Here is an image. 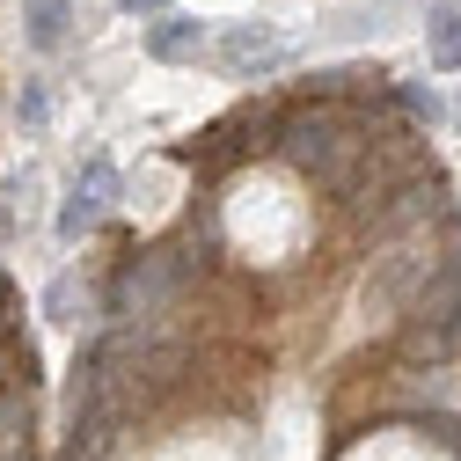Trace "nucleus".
Segmentation results:
<instances>
[{
	"label": "nucleus",
	"instance_id": "f257e3e1",
	"mask_svg": "<svg viewBox=\"0 0 461 461\" xmlns=\"http://www.w3.org/2000/svg\"><path fill=\"white\" fill-rule=\"evenodd\" d=\"M359 227H366V242H395V235H425V227H454V184H447V168L439 161H418V168H402L395 184L352 198Z\"/></svg>",
	"mask_w": 461,
	"mask_h": 461
},
{
	"label": "nucleus",
	"instance_id": "f03ea898",
	"mask_svg": "<svg viewBox=\"0 0 461 461\" xmlns=\"http://www.w3.org/2000/svg\"><path fill=\"white\" fill-rule=\"evenodd\" d=\"M184 294V257L176 249H132L118 257V271L103 278V322H132L147 330L154 315H168Z\"/></svg>",
	"mask_w": 461,
	"mask_h": 461
},
{
	"label": "nucleus",
	"instance_id": "7ed1b4c3",
	"mask_svg": "<svg viewBox=\"0 0 461 461\" xmlns=\"http://www.w3.org/2000/svg\"><path fill=\"white\" fill-rule=\"evenodd\" d=\"M395 359H402V366H432V374L461 359V264H454V271H439L425 294L402 308Z\"/></svg>",
	"mask_w": 461,
	"mask_h": 461
},
{
	"label": "nucleus",
	"instance_id": "20e7f679",
	"mask_svg": "<svg viewBox=\"0 0 461 461\" xmlns=\"http://www.w3.org/2000/svg\"><path fill=\"white\" fill-rule=\"evenodd\" d=\"M220 59H227L235 81H271V74L294 67V37L271 30V23H235V30L220 37Z\"/></svg>",
	"mask_w": 461,
	"mask_h": 461
},
{
	"label": "nucleus",
	"instance_id": "39448f33",
	"mask_svg": "<svg viewBox=\"0 0 461 461\" xmlns=\"http://www.w3.org/2000/svg\"><path fill=\"white\" fill-rule=\"evenodd\" d=\"M110 205H118V168H110L103 154H88V168L74 176V198L59 205V242H81V235H95Z\"/></svg>",
	"mask_w": 461,
	"mask_h": 461
},
{
	"label": "nucleus",
	"instance_id": "423d86ee",
	"mask_svg": "<svg viewBox=\"0 0 461 461\" xmlns=\"http://www.w3.org/2000/svg\"><path fill=\"white\" fill-rule=\"evenodd\" d=\"M147 51H154L161 67H184V59H198V51H205V23L161 15V23H147Z\"/></svg>",
	"mask_w": 461,
	"mask_h": 461
},
{
	"label": "nucleus",
	"instance_id": "0eeeda50",
	"mask_svg": "<svg viewBox=\"0 0 461 461\" xmlns=\"http://www.w3.org/2000/svg\"><path fill=\"white\" fill-rule=\"evenodd\" d=\"M425 51L439 74H461V0H432L425 15Z\"/></svg>",
	"mask_w": 461,
	"mask_h": 461
},
{
	"label": "nucleus",
	"instance_id": "6e6552de",
	"mask_svg": "<svg viewBox=\"0 0 461 461\" xmlns=\"http://www.w3.org/2000/svg\"><path fill=\"white\" fill-rule=\"evenodd\" d=\"M23 23H30V44L37 51H59L67 44V23H74V0H23Z\"/></svg>",
	"mask_w": 461,
	"mask_h": 461
},
{
	"label": "nucleus",
	"instance_id": "1a4fd4ad",
	"mask_svg": "<svg viewBox=\"0 0 461 461\" xmlns=\"http://www.w3.org/2000/svg\"><path fill=\"white\" fill-rule=\"evenodd\" d=\"M388 95H395V110H402L418 132L447 125V95H439V88H425V81H388Z\"/></svg>",
	"mask_w": 461,
	"mask_h": 461
},
{
	"label": "nucleus",
	"instance_id": "9d476101",
	"mask_svg": "<svg viewBox=\"0 0 461 461\" xmlns=\"http://www.w3.org/2000/svg\"><path fill=\"white\" fill-rule=\"evenodd\" d=\"M81 301H88V294H81V278L59 271V278H51V294H44V315H51V322H81Z\"/></svg>",
	"mask_w": 461,
	"mask_h": 461
},
{
	"label": "nucleus",
	"instance_id": "9b49d317",
	"mask_svg": "<svg viewBox=\"0 0 461 461\" xmlns=\"http://www.w3.org/2000/svg\"><path fill=\"white\" fill-rule=\"evenodd\" d=\"M425 432H432V439H447V447L461 454V411H425Z\"/></svg>",
	"mask_w": 461,
	"mask_h": 461
},
{
	"label": "nucleus",
	"instance_id": "f8f14e48",
	"mask_svg": "<svg viewBox=\"0 0 461 461\" xmlns=\"http://www.w3.org/2000/svg\"><path fill=\"white\" fill-rule=\"evenodd\" d=\"M44 118H51V95L37 81H23V125H44Z\"/></svg>",
	"mask_w": 461,
	"mask_h": 461
},
{
	"label": "nucleus",
	"instance_id": "ddd939ff",
	"mask_svg": "<svg viewBox=\"0 0 461 461\" xmlns=\"http://www.w3.org/2000/svg\"><path fill=\"white\" fill-rule=\"evenodd\" d=\"M125 15H154V8H168V0H118Z\"/></svg>",
	"mask_w": 461,
	"mask_h": 461
},
{
	"label": "nucleus",
	"instance_id": "4468645a",
	"mask_svg": "<svg viewBox=\"0 0 461 461\" xmlns=\"http://www.w3.org/2000/svg\"><path fill=\"white\" fill-rule=\"evenodd\" d=\"M0 315H8V278H0Z\"/></svg>",
	"mask_w": 461,
	"mask_h": 461
},
{
	"label": "nucleus",
	"instance_id": "2eb2a0df",
	"mask_svg": "<svg viewBox=\"0 0 461 461\" xmlns=\"http://www.w3.org/2000/svg\"><path fill=\"white\" fill-rule=\"evenodd\" d=\"M454 125H461V103H454Z\"/></svg>",
	"mask_w": 461,
	"mask_h": 461
}]
</instances>
